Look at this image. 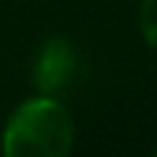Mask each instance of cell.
Here are the masks:
<instances>
[{
	"instance_id": "obj_2",
	"label": "cell",
	"mask_w": 157,
	"mask_h": 157,
	"mask_svg": "<svg viewBox=\"0 0 157 157\" xmlns=\"http://www.w3.org/2000/svg\"><path fill=\"white\" fill-rule=\"evenodd\" d=\"M75 69H77V52L72 41L63 36H55L44 41L33 63V83L41 94H55L69 86V80L75 77Z\"/></svg>"
},
{
	"instance_id": "obj_3",
	"label": "cell",
	"mask_w": 157,
	"mask_h": 157,
	"mask_svg": "<svg viewBox=\"0 0 157 157\" xmlns=\"http://www.w3.org/2000/svg\"><path fill=\"white\" fill-rule=\"evenodd\" d=\"M141 33H144L146 44L157 50V0L141 3Z\"/></svg>"
},
{
	"instance_id": "obj_1",
	"label": "cell",
	"mask_w": 157,
	"mask_h": 157,
	"mask_svg": "<svg viewBox=\"0 0 157 157\" xmlns=\"http://www.w3.org/2000/svg\"><path fill=\"white\" fill-rule=\"evenodd\" d=\"M72 144L75 121L50 94L22 102L3 132V152L8 157H63Z\"/></svg>"
}]
</instances>
